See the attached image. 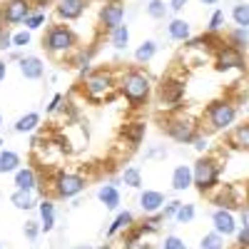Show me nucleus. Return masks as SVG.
I'll return each instance as SVG.
<instances>
[{"label": "nucleus", "mask_w": 249, "mask_h": 249, "mask_svg": "<svg viewBox=\"0 0 249 249\" xmlns=\"http://www.w3.org/2000/svg\"><path fill=\"white\" fill-rule=\"evenodd\" d=\"M120 92L127 97V102H130L132 107H137L140 102H144V100H147V95H150V77L137 72V70L124 72L122 80H120Z\"/></svg>", "instance_id": "f257e3e1"}, {"label": "nucleus", "mask_w": 249, "mask_h": 249, "mask_svg": "<svg viewBox=\"0 0 249 249\" xmlns=\"http://www.w3.org/2000/svg\"><path fill=\"white\" fill-rule=\"evenodd\" d=\"M219 179V164L212 157H199L192 167V184H197L199 192L212 190Z\"/></svg>", "instance_id": "f03ea898"}, {"label": "nucleus", "mask_w": 249, "mask_h": 249, "mask_svg": "<svg viewBox=\"0 0 249 249\" xmlns=\"http://www.w3.org/2000/svg\"><path fill=\"white\" fill-rule=\"evenodd\" d=\"M207 117H210V124L214 130H227L237 117V107L230 100H217L210 105V110H207Z\"/></svg>", "instance_id": "7ed1b4c3"}, {"label": "nucleus", "mask_w": 249, "mask_h": 249, "mask_svg": "<svg viewBox=\"0 0 249 249\" xmlns=\"http://www.w3.org/2000/svg\"><path fill=\"white\" fill-rule=\"evenodd\" d=\"M50 53H68L72 45H75V35L68 25H55L48 30V37H45V43H43Z\"/></svg>", "instance_id": "20e7f679"}, {"label": "nucleus", "mask_w": 249, "mask_h": 249, "mask_svg": "<svg viewBox=\"0 0 249 249\" xmlns=\"http://www.w3.org/2000/svg\"><path fill=\"white\" fill-rule=\"evenodd\" d=\"M55 190L60 197H75L85 190V179L80 175H72V172H60L55 179Z\"/></svg>", "instance_id": "39448f33"}, {"label": "nucleus", "mask_w": 249, "mask_h": 249, "mask_svg": "<svg viewBox=\"0 0 249 249\" xmlns=\"http://www.w3.org/2000/svg\"><path fill=\"white\" fill-rule=\"evenodd\" d=\"M244 70V55L239 48H232V45H222L217 50V70Z\"/></svg>", "instance_id": "423d86ee"}, {"label": "nucleus", "mask_w": 249, "mask_h": 249, "mask_svg": "<svg viewBox=\"0 0 249 249\" xmlns=\"http://www.w3.org/2000/svg\"><path fill=\"white\" fill-rule=\"evenodd\" d=\"M122 18H124V8H122L120 0H110V3H105V5H102V10H100V23H102V28H105V30L120 28L122 25Z\"/></svg>", "instance_id": "0eeeda50"}, {"label": "nucleus", "mask_w": 249, "mask_h": 249, "mask_svg": "<svg viewBox=\"0 0 249 249\" xmlns=\"http://www.w3.org/2000/svg\"><path fill=\"white\" fill-rule=\"evenodd\" d=\"M112 85H115V80L110 72H95L85 80V92L90 97H105L112 90Z\"/></svg>", "instance_id": "6e6552de"}, {"label": "nucleus", "mask_w": 249, "mask_h": 249, "mask_svg": "<svg viewBox=\"0 0 249 249\" xmlns=\"http://www.w3.org/2000/svg\"><path fill=\"white\" fill-rule=\"evenodd\" d=\"M0 15H3V23H10V25L23 23V20L30 18V3L28 0H8Z\"/></svg>", "instance_id": "1a4fd4ad"}, {"label": "nucleus", "mask_w": 249, "mask_h": 249, "mask_svg": "<svg viewBox=\"0 0 249 249\" xmlns=\"http://www.w3.org/2000/svg\"><path fill=\"white\" fill-rule=\"evenodd\" d=\"M167 135L175 140V142H192L197 130H195V122L192 120H170L167 122Z\"/></svg>", "instance_id": "9d476101"}, {"label": "nucleus", "mask_w": 249, "mask_h": 249, "mask_svg": "<svg viewBox=\"0 0 249 249\" xmlns=\"http://www.w3.org/2000/svg\"><path fill=\"white\" fill-rule=\"evenodd\" d=\"M43 60L40 57H35V55H28V57H23L20 60V72H23V77H28V80H40L43 77Z\"/></svg>", "instance_id": "9b49d317"}, {"label": "nucleus", "mask_w": 249, "mask_h": 249, "mask_svg": "<svg viewBox=\"0 0 249 249\" xmlns=\"http://www.w3.org/2000/svg\"><path fill=\"white\" fill-rule=\"evenodd\" d=\"M182 95H184V85H182L179 80H167V82L162 85V90H160L162 102H167V105H175V102H179Z\"/></svg>", "instance_id": "f8f14e48"}, {"label": "nucleus", "mask_w": 249, "mask_h": 249, "mask_svg": "<svg viewBox=\"0 0 249 249\" xmlns=\"http://www.w3.org/2000/svg\"><path fill=\"white\" fill-rule=\"evenodd\" d=\"M82 10H85V0H60L57 5V15L62 20H75L82 15Z\"/></svg>", "instance_id": "ddd939ff"}, {"label": "nucleus", "mask_w": 249, "mask_h": 249, "mask_svg": "<svg viewBox=\"0 0 249 249\" xmlns=\"http://www.w3.org/2000/svg\"><path fill=\"white\" fill-rule=\"evenodd\" d=\"M212 222H214V232H219V234H234L237 232L234 217L230 212H224V210H217L214 217H212Z\"/></svg>", "instance_id": "4468645a"}, {"label": "nucleus", "mask_w": 249, "mask_h": 249, "mask_svg": "<svg viewBox=\"0 0 249 249\" xmlns=\"http://www.w3.org/2000/svg\"><path fill=\"white\" fill-rule=\"evenodd\" d=\"M162 204H164V195L155 192V190H144L142 197H140V207H142V212H147V214L157 212Z\"/></svg>", "instance_id": "2eb2a0df"}, {"label": "nucleus", "mask_w": 249, "mask_h": 249, "mask_svg": "<svg viewBox=\"0 0 249 249\" xmlns=\"http://www.w3.org/2000/svg\"><path fill=\"white\" fill-rule=\"evenodd\" d=\"M192 184V167H187V164H179V167H175L172 172V187L177 192L187 190V187Z\"/></svg>", "instance_id": "dca6fc26"}, {"label": "nucleus", "mask_w": 249, "mask_h": 249, "mask_svg": "<svg viewBox=\"0 0 249 249\" xmlns=\"http://www.w3.org/2000/svg\"><path fill=\"white\" fill-rule=\"evenodd\" d=\"M144 122H130V124H124L122 127V137L127 140L130 144H140L144 140Z\"/></svg>", "instance_id": "f3484780"}, {"label": "nucleus", "mask_w": 249, "mask_h": 249, "mask_svg": "<svg viewBox=\"0 0 249 249\" xmlns=\"http://www.w3.org/2000/svg\"><path fill=\"white\" fill-rule=\"evenodd\" d=\"M35 184H37V177H35V172H33L30 167L15 172V187H18V190L30 192V190H35Z\"/></svg>", "instance_id": "a211bd4d"}, {"label": "nucleus", "mask_w": 249, "mask_h": 249, "mask_svg": "<svg viewBox=\"0 0 249 249\" xmlns=\"http://www.w3.org/2000/svg\"><path fill=\"white\" fill-rule=\"evenodd\" d=\"M40 217H43V224H40V230L43 232H50L55 227V204L50 199H43L40 202Z\"/></svg>", "instance_id": "6ab92c4d"}, {"label": "nucleus", "mask_w": 249, "mask_h": 249, "mask_svg": "<svg viewBox=\"0 0 249 249\" xmlns=\"http://www.w3.org/2000/svg\"><path fill=\"white\" fill-rule=\"evenodd\" d=\"M100 202L107 207V210H115V207L120 204V192L115 190L112 184H105V187H100V192H97Z\"/></svg>", "instance_id": "aec40b11"}, {"label": "nucleus", "mask_w": 249, "mask_h": 249, "mask_svg": "<svg viewBox=\"0 0 249 249\" xmlns=\"http://www.w3.org/2000/svg\"><path fill=\"white\" fill-rule=\"evenodd\" d=\"M20 170V157L10 150L5 152H0V175H5V172H18Z\"/></svg>", "instance_id": "412c9836"}, {"label": "nucleus", "mask_w": 249, "mask_h": 249, "mask_svg": "<svg viewBox=\"0 0 249 249\" xmlns=\"http://www.w3.org/2000/svg\"><path fill=\"white\" fill-rule=\"evenodd\" d=\"M37 124H40V115H37V112H30V115L20 117V120L15 122V132H33Z\"/></svg>", "instance_id": "4be33fe9"}, {"label": "nucleus", "mask_w": 249, "mask_h": 249, "mask_svg": "<svg viewBox=\"0 0 249 249\" xmlns=\"http://www.w3.org/2000/svg\"><path fill=\"white\" fill-rule=\"evenodd\" d=\"M232 142L237 144V147H242V150H249V122L239 124V127L232 132Z\"/></svg>", "instance_id": "5701e85b"}, {"label": "nucleus", "mask_w": 249, "mask_h": 249, "mask_svg": "<svg viewBox=\"0 0 249 249\" xmlns=\"http://www.w3.org/2000/svg\"><path fill=\"white\" fill-rule=\"evenodd\" d=\"M155 53H157V45L152 43V40H147V43H142V45L137 48L135 60H137V62H150V60L155 57Z\"/></svg>", "instance_id": "b1692460"}, {"label": "nucleus", "mask_w": 249, "mask_h": 249, "mask_svg": "<svg viewBox=\"0 0 249 249\" xmlns=\"http://www.w3.org/2000/svg\"><path fill=\"white\" fill-rule=\"evenodd\" d=\"M10 202L18 207V210H30V207H33V195L25 192V190H15L13 197H10Z\"/></svg>", "instance_id": "393cba45"}, {"label": "nucleus", "mask_w": 249, "mask_h": 249, "mask_svg": "<svg viewBox=\"0 0 249 249\" xmlns=\"http://www.w3.org/2000/svg\"><path fill=\"white\" fill-rule=\"evenodd\" d=\"M127 43H130L127 25H120V28H115V30H112V45H115L117 50H124V48H127Z\"/></svg>", "instance_id": "a878e982"}, {"label": "nucleus", "mask_w": 249, "mask_h": 249, "mask_svg": "<svg viewBox=\"0 0 249 249\" xmlns=\"http://www.w3.org/2000/svg\"><path fill=\"white\" fill-rule=\"evenodd\" d=\"M170 35L175 40H187L190 37V23H184V20H172L170 23Z\"/></svg>", "instance_id": "bb28decb"}, {"label": "nucleus", "mask_w": 249, "mask_h": 249, "mask_svg": "<svg viewBox=\"0 0 249 249\" xmlns=\"http://www.w3.org/2000/svg\"><path fill=\"white\" fill-rule=\"evenodd\" d=\"M130 224H132V212H122V214H117V219L112 222V227L107 230V234L112 237V234H117L120 230H127Z\"/></svg>", "instance_id": "cd10ccee"}, {"label": "nucleus", "mask_w": 249, "mask_h": 249, "mask_svg": "<svg viewBox=\"0 0 249 249\" xmlns=\"http://www.w3.org/2000/svg\"><path fill=\"white\" fill-rule=\"evenodd\" d=\"M232 18H234V23H237L239 28H249V5H244V3L234 5Z\"/></svg>", "instance_id": "c85d7f7f"}, {"label": "nucleus", "mask_w": 249, "mask_h": 249, "mask_svg": "<svg viewBox=\"0 0 249 249\" xmlns=\"http://www.w3.org/2000/svg\"><path fill=\"white\" fill-rule=\"evenodd\" d=\"M122 182L127 184V187H135V190H137V187L142 184V172L137 167H127V170L122 172Z\"/></svg>", "instance_id": "c756f323"}, {"label": "nucleus", "mask_w": 249, "mask_h": 249, "mask_svg": "<svg viewBox=\"0 0 249 249\" xmlns=\"http://www.w3.org/2000/svg\"><path fill=\"white\" fill-rule=\"evenodd\" d=\"M199 247H202V249H222V247H224V239H222L219 232H210V234L202 237V244H199Z\"/></svg>", "instance_id": "7c9ffc66"}, {"label": "nucleus", "mask_w": 249, "mask_h": 249, "mask_svg": "<svg viewBox=\"0 0 249 249\" xmlns=\"http://www.w3.org/2000/svg\"><path fill=\"white\" fill-rule=\"evenodd\" d=\"M124 249H150V244L142 239L140 232H132L127 239H124Z\"/></svg>", "instance_id": "2f4dec72"}, {"label": "nucleus", "mask_w": 249, "mask_h": 249, "mask_svg": "<svg viewBox=\"0 0 249 249\" xmlns=\"http://www.w3.org/2000/svg\"><path fill=\"white\" fill-rule=\"evenodd\" d=\"M177 222H182V224H187V222H192V217H195V207L192 204H179V210H177Z\"/></svg>", "instance_id": "473e14b6"}, {"label": "nucleus", "mask_w": 249, "mask_h": 249, "mask_svg": "<svg viewBox=\"0 0 249 249\" xmlns=\"http://www.w3.org/2000/svg\"><path fill=\"white\" fill-rule=\"evenodd\" d=\"M147 13L152 18H164V3H162V0H152V3L147 5Z\"/></svg>", "instance_id": "72a5a7b5"}, {"label": "nucleus", "mask_w": 249, "mask_h": 249, "mask_svg": "<svg viewBox=\"0 0 249 249\" xmlns=\"http://www.w3.org/2000/svg\"><path fill=\"white\" fill-rule=\"evenodd\" d=\"M45 23V15L43 13H35V15H30L28 20H25V25H28V30H37L40 25Z\"/></svg>", "instance_id": "f704fd0d"}, {"label": "nucleus", "mask_w": 249, "mask_h": 249, "mask_svg": "<svg viewBox=\"0 0 249 249\" xmlns=\"http://www.w3.org/2000/svg\"><path fill=\"white\" fill-rule=\"evenodd\" d=\"M222 23H224V13L217 10V13L212 15V20H210V33H217V30L222 28Z\"/></svg>", "instance_id": "c9c22d12"}, {"label": "nucleus", "mask_w": 249, "mask_h": 249, "mask_svg": "<svg viewBox=\"0 0 249 249\" xmlns=\"http://www.w3.org/2000/svg\"><path fill=\"white\" fill-rule=\"evenodd\" d=\"M164 249H187V247H184V242H182L179 237H175V234H172V237L164 239Z\"/></svg>", "instance_id": "e433bc0d"}, {"label": "nucleus", "mask_w": 249, "mask_h": 249, "mask_svg": "<svg viewBox=\"0 0 249 249\" xmlns=\"http://www.w3.org/2000/svg\"><path fill=\"white\" fill-rule=\"evenodd\" d=\"M30 43V33L28 30H23V33H18V35H13V45H18V48H23V45H28Z\"/></svg>", "instance_id": "4c0bfd02"}, {"label": "nucleus", "mask_w": 249, "mask_h": 249, "mask_svg": "<svg viewBox=\"0 0 249 249\" xmlns=\"http://www.w3.org/2000/svg\"><path fill=\"white\" fill-rule=\"evenodd\" d=\"M247 43V33H244V28H239L234 35H232V48H242Z\"/></svg>", "instance_id": "58836bf2"}, {"label": "nucleus", "mask_w": 249, "mask_h": 249, "mask_svg": "<svg viewBox=\"0 0 249 249\" xmlns=\"http://www.w3.org/2000/svg\"><path fill=\"white\" fill-rule=\"evenodd\" d=\"M37 232H40L37 222H25V237H28V239H35V237H37Z\"/></svg>", "instance_id": "ea45409f"}, {"label": "nucleus", "mask_w": 249, "mask_h": 249, "mask_svg": "<svg viewBox=\"0 0 249 249\" xmlns=\"http://www.w3.org/2000/svg\"><path fill=\"white\" fill-rule=\"evenodd\" d=\"M239 247H244V249H249V227H244V230L239 232Z\"/></svg>", "instance_id": "a19ab883"}, {"label": "nucleus", "mask_w": 249, "mask_h": 249, "mask_svg": "<svg viewBox=\"0 0 249 249\" xmlns=\"http://www.w3.org/2000/svg\"><path fill=\"white\" fill-rule=\"evenodd\" d=\"M177 210H179V202H170V204H167V210H164V217L177 214Z\"/></svg>", "instance_id": "79ce46f5"}, {"label": "nucleus", "mask_w": 249, "mask_h": 249, "mask_svg": "<svg viewBox=\"0 0 249 249\" xmlns=\"http://www.w3.org/2000/svg\"><path fill=\"white\" fill-rule=\"evenodd\" d=\"M10 43H13V37H10V35H3V33H0V50L10 48Z\"/></svg>", "instance_id": "37998d69"}, {"label": "nucleus", "mask_w": 249, "mask_h": 249, "mask_svg": "<svg viewBox=\"0 0 249 249\" xmlns=\"http://www.w3.org/2000/svg\"><path fill=\"white\" fill-rule=\"evenodd\" d=\"M184 5H187V0H172V5H170V8H172V10L177 13V10H182Z\"/></svg>", "instance_id": "c03bdc74"}, {"label": "nucleus", "mask_w": 249, "mask_h": 249, "mask_svg": "<svg viewBox=\"0 0 249 249\" xmlns=\"http://www.w3.org/2000/svg\"><path fill=\"white\" fill-rule=\"evenodd\" d=\"M195 147H197V150H207V140H202V137H195Z\"/></svg>", "instance_id": "a18cd8bd"}, {"label": "nucleus", "mask_w": 249, "mask_h": 249, "mask_svg": "<svg viewBox=\"0 0 249 249\" xmlns=\"http://www.w3.org/2000/svg\"><path fill=\"white\" fill-rule=\"evenodd\" d=\"M60 100H62L60 95H55V97H53V102H50V107H48L50 112H53V110H57V105H60Z\"/></svg>", "instance_id": "49530a36"}, {"label": "nucleus", "mask_w": 249, "mask_h": 249, "mask_svg": "<svg viewBox=\"0 0 249 249\" xmlns=\"http://www.w3.org/2000/svg\"><path fill=\"white\" fill-rule=\"evenodd\" d=\"M5 72H8V65H5V62H3V60H0V82H3V80H5Z\"/></svg>", "instance_id": "de8ad7c7"}, {"label": "nucleus", "mask_w": 249, "mask_h": 249, "mask_svg": "<svg viewBox=\"0 0 249 249\" xmlns=\"http://www.w3.org/2000/svg\"><path fill=\"white\" fill-rule=\"evenodd\" d=\"M242 224H244V227H249V210H247V212H242Z\"/></svg>", "instance_id": "09e8293b"}, {"label": "nucleus", "mask_w": 249, "mask_h": 249, "mask_svg": "<svg viewBox=\"0 0 249 249\" xmlns=\"http://www.w3.org/2000/svg\"><path fill=\"white\" fill-rule=\"evenodd\" d=\"M202 3H204V5H214V3H217V0H202Z\"/></svg>", "instance_id": "8fccbe9b"}, {"label": "nucleus", "mask_w": 249, "mask_h": 249, "mask_svg": "<svg viewBox=\"0 0 249 249\" xmlns=\"http://www.w3.org/2000/svg\"><path fill=\"white\" fill-rule=\"evenodd\" d=\"M0 124H3V112H0Z\"/></svg>", "instance_id": "3c124183"}, {"label": "nucleus", "mask_w": 249, "mask_h": 249, "mask_svg": "<svg viewBox=\"0 0 249 249\" xmlns=\"http://www.w3.org/2000/svg\"><path fill=\"white\" fill-rule=\"evenodd\" d=\"M247 202H249V192H247Z\"/></svg>", "instance_id": "603ef678"}, {"label": "nucleus", "mask_w": 249, "mask_h": 249, "mask_svg": "<svg viewBox=\"0 0 249 249\" xmlns=\"http://www.w3.org/2000/svg\"><path fill=\"white\" fill-rule=\"evenodd\" d=\"M0 144H3V140H0Z\"/></svg>", "instance_id": "864d4df0"}]
</instances>
